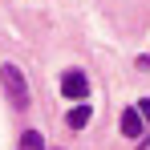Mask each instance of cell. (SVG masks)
<instances>
[{
  "label": "cell",
  "mask_w": 150,
  "mask_h": 150,
  "mask_svg": "<svg viewBox=\"0 0 150 150\" xmlns=\"http://www.w3.org/2000/svg\"><path fill=\"white\" fill-rule=\"evenodd\" d=\"M0 81H4V93L16 110H28V81L16 65H0Z\"/></svg>",
  "instance_id": "obj_1"
},
{
  "label": "cell",
  "mask_w": 150,
  "mask_h": 150,
  "mask_svg": "<svg viewBox=\"0 0 150 150\" xmlns=\"http://www.w3.org/2000/svg\"><path fill=\"white\" fill-rule=\"evenodd\" d=\"M118 126H122V134L130 138V142H138V150H146V146H150V122L138 114V105H126Z\"/></svg>",
  "instance_id": "obj_2"
},
{
  "label": "cell",
  "mask_w": 150,
  "mask_h": 150,
  "mask_svg": "<svg viewBox=\"0 0 150 150\" xmlns=\"http://www.w3.org/2000/svg\"><path fill=\"white\" fill-rule=\"evenodd\" d=\"M61 93L69 101H85L89 98V77L81 73V69H65L61 73Z\"/></svg>",
  "instance_id": "obj_3"
},
{
  "label": "cell",
  "mask_w": 150,
  "mask_h": 150,
  "mask_svg": "<svg viewBox=\"0 0 150 150\" xmlns=\"http://www.w3.org/2000/svg\"><path fill=\"white\" fill-rule=\"evenodd\" d=\"M89 118H93V110H89L85 101H77L73 110L65 114V126H69V130H85V126H89Z\"/></svg>",
  "instance_id": "obj_4"
},
{
  "label": "cell",
  "mask_w": 150,
  "mask_h": 150,
  "mask_svg": "<svg viewBox=\"0 0 150 150\" xmlns=\"http://www.w3.org/2000/svg\"><path fill=\"white\" fill-rule=\"evenodd\" d=\"M21 150H45L41 130H25V134H21Z\"/></svg>",
  "instance_id": "obj_5"
},
{
  "label": "cell",
  "mask_w": 150,
  "mask_h": 150,
  "mask_svg": "<svg viewBox=\"0 0 150 150\" xmlns=\"http://www.w3.org/2000/svg\"><path fill=\"white\" fill-rule=\"evenodd\" d=\"M138 114H142V118L150 122V101H138Z\"/></svg>",
  "instance_id": "obj_6"
}]
</instances>
